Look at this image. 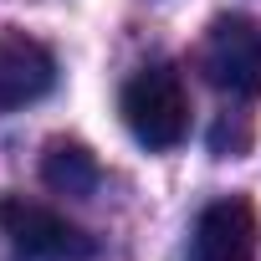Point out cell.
<instances>
[{"mask_svg":"<svg viewBox=\"0 0 261 261\" xmlns=\"http://www.w3.org/2000/svg\"><path fill=\"white\" fill-rule=\"evenodd\" d=\"M0 236L21 261H87L97 256V241L72 225L62 210L26 200V195H0Z\"/></svg>","mask_w":261,"mask_h":261,"instance_id":"obj_2","label":"cell"},{"mask_svg":"<svg viewBox=\"0 0 261 261\" xmlns=\"http://www.w3.org/2000/svg\"><path fill=\"white\" fill-rule=\"evenodd\" d=\"M57 87V57L46 41L16 31V26H0V118L46 97Z\"/></svg>","mask_w":261,"mask_h":261,"instance_id":"obj_4","label":"cell"},{"mask_svg":"<svg viewBox=\"0 0 261 261\" xmlns=\"http://www.w3.org/2000/svg\"><path fill=\"white\" fill-rule=\"evenodd\" d=\"M41 185L57 190V195H67V200H87V195H97V185H102V164H97V154H92L87 144L57 139V144L41 154Z\"/></svg>","mask_w":261,"mask_h":261,"instance_id":"obj_6","label":"cell"},{"mask_svg":"<svg viewBox=\"0 0 261 261\" xmlns=\"http://www.w3.org/2000/svg\"><path fill=\"white\" fill-rule=\"evenodd\" d=\"M256 210L251 200L241 195H225V200H210L195 220V236H190V261H256Z\"/></svg>","mask_w":261,"mask_h":261,"instance_id":"obj_5","label":"cell"},{"mask_svg":"<svg viewBox=\"0 0 261 261\" xmlns=\"http://www.w3.org/2000/svg\"><path fill=\"white\" fill-rule=\"evenodd\" d=\"M200 72L230 97H261V26L246 16H220L200 46Z\"/></svg>","mask_w":261,"mask_h":261,"instance_id":"obj_3","label":"cell"},{"mask_svg":"<svg viewBox=\"0 0 261 261\" xmlns=\"http://www.w3.org/2000/svg\"><path fill=\"white\" fill-rule=\"evenodd\" d=\"M118 108H123L128 134H134L144 149H154V154L185 144V134H190V92H185V82H179V72L169 62L139 67L123 82Z\"/></svg>","mask_w":261,"mask_h":261,"instance_id":"obj_1","label":"cell"}]
</instances>
